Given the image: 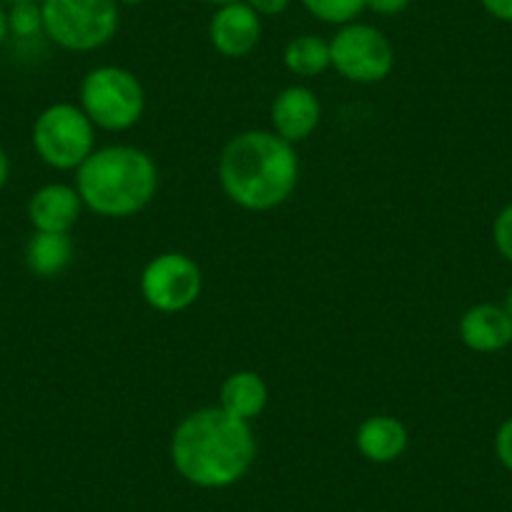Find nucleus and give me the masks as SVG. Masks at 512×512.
<instances>
[{
	"label": "nucleus",
	"mask_w": 512,
	"mask_h": 512,
	"mask_svg": "<svg viewBox=\"0 0 512 512\" xmlns=\"http://www.w3.org/2000/svg\"><path fill=\"white\" fill-rule=\"evenodd\" d=\"M171 465L189 485L224 490L244 480L256 460L251 422L221 407H201L176 425L169 445Z\"/></svg>",
	"instance_id": "1"
},
{
	"label": "nucleus",
	"mask_w": 512,
	"mask_h": 512,
	"mask_svg": "<svg viewBox=\"0 0 512 512\" xmlns=\"http://www.w3.org/2000/svg\"><path fill=\"white\" fill-rule=\"evenodd\" d=\"M219 184L231 204L246 211H272L299 184V156L294 144L274 131H244L219 156Z\"/></svg>",
	"instance_id": "2"
},
{
	"label": "nucleus",
	"mask_w": 512,
	"mask_h": 512,
	"mask_svg": "<svg viewBox=\"0 0 512 512\" xmlns=\"http://www.w3.org/2000/svg\"><path fill=\"white\" fill-rule=\"evenodd\" d=\"M159 189V169L146 151L116 144L96 149L76 171L83 206L103 219H128L144 211Z\"/></svg>",
	"instance_id": "3"
},
{
	"label": "nucleus",
	"mask_w": 512,
	"mask_h": 512,
	"mask_svg": "<svg viewBox=\"0 0 512 512\" xmlns=\"http://www.w3.org/2000/svg\"><path fill=\"white\" fill-rule=\"evenodd\" d=\"M43 33L56 46L88 53L111 43L118 31L116 0H41Z\"/></svg>",
	"instance_id": "4"
},
{
	"label": "nucleus",
	"mask_w": 512,
	"mask_h": 512,
	"mask_svg": "<svg viewBox=\"0 0 512 512\" xmlns=\"http://www.w3.org/2000/svg\"><path fill=\"white\" fill-rule=\"evenodd\" d=\"M78 106L101 131H128L144 116L146 91L128 68L98 66L83 78Z\"/></svg>",
	"instance_id": "5"
},
{
	"label": "nucleus",
	"mask_w": 512,
	"mask_h": 512,
	"mask_svg": "<svg viewBox=\"0 0 512 512\" xmlns=\"http://www.w3.org/2000/svg\"><path fill=\"white\" fill-rule=\"evenodd\" d=\"M33 149L56 171H78L96 151V126L76 103H53L33 123Z\"/></svg>",
	"instance_id": "6"
},
{
	"label": "nucleus",
	"mask_w": 512,
	"mask_h": 512,
	"mask_svg": "<svg viewBox=\"0 0 512 512\" xmlns=\"http://www.w3.org/2000/svg\"><path fill=\"white\" fill-rule=\"evenodd\" d=\"M332 68L352 83H379L395 68V48L382 31L364 23H347L329 41Z\"/></svg>",
	"instance_id": "7"
},
{
	"label": "nucleus",
	"mask_w": 512,
	"mask_h": 512,
	"mask_svg": "<svg viewBox=\"0 0 512 512\" xmlns=\"http://www.w3.org/2000/svg\"><path fill=\"white\" fill-rule=\"evenodd\" d=\"M204 289L199 264L181 251L154 256L141 272V297L161 314H179L194 307Z\"/></svg>",
	"instance_id": "8"
},
{
	"label": "nucleus",
	"mask_w": 512,
	"mask_h": 512,
	"mask_svg": "<svg viewBox=\"0 0 512 512\" xmlns=\"http://www.w3.org/2000/svg\"><path fill=\"white\" fill-rule=\"evenodd\" d=\"M211 46L226 58H244L262 41V16L244 0L219 6L209 23Z\"/></svg>",
	"instance_id": "9"
},
{
	"label": "nucleus",
	"mask_w": 512,
	"mask_h": 512,
	"mask_svg": "<svg viewBox=\"0 0 512 512\" xmlns=\"http://www.w3.org/2000/svg\"><path fill=\"white\" fill-rule=\"evenodd\" d=\"M322 121V103L307 86H289L274 98L272 128L289 144H302Z\"/></svg>",
	"instance_id": "10"
},
{
	"label": "nucleus",
	"mask_w": 512,
	"mask_h": 512,
	"mask_svg": "<svg viewBox=\"0 0 512 512\" xmlns=\"http://www.w3.org/2000/svg\"><path fill=\"white\" fill-rule=\"evenodd\" d=\"M86 209L78 196L76 186L68 184H46L28 199V221L33 231H48V234H71L73 226L81 219Z\"/></svg>",
	"instance_id": "11"
},
{
	"label": "nucleus",
	"mask_w": 512,
	"mask_h": 512,
	"mask_svg": "<svg viewBox=\"0 0 512 512\" xmlns=\"http://www.w3.org/2000/svg\"><path fill=\"white\" fill-rule=\"evenodd\" d=\"M460 339L472 352H500L512 344V319L500 304H475L462 314Z\"/></svg>",
	"instance_id": "12"
},
{
	"label": "nucleus",
	"mask_w": 512,
	"mask_h": 512,
	"mask_svg": "<svg viewBox=\"0 0 512 512\" xmlns=\"http://www.w3.org/2000/svg\"><path fill=\"white\" fill-rule=\"evenodd\" d=\"M354 445L364 460L374 462V465H387L405 455L407 445H410V432L397 417L374 415L357 427Z\"/></svg>",
	"instance_id": "13"
},
{
	"label": "nucleus",
	"mask_w": 512,
	"mask_h": 512,
	"mask_svg": "<svg viewBox=\"0 0 512 512\" xmlns=\"http://www.w3.org/2000/svg\"><path fill=\"white\" fill-rule=\"evenodd\" d=\"M269 402V387L262 374L239 369L224 379L219 390V407L239 420H256Z\"/></svg>",
	"instance_id": "14"
},
{
	"label": "nucleus",
	"mask_w": 512,
	"mask_h": 512,
	"mask_svg": "<svg viewBox=\"0 0 512 512\" xmlns=\"http://www.w3.org/2000/svg\"><path fill=\"white\" fill-rule=\"evenodd\" d=\"M26 267L38 279H56L71 267L73 241L71 234H48V231H33L23 251Z\"/></svg>",
	"instance_id": "15"
},
{
	"label": "nucleus",
	"mask_w": 512,
	"mask_h": 512,
	"mask_svg": "<svg viewBox=\"0 0 512 512\" xmlns=\"http://www.w3.org/2000/svg\"><path fill=\"white\" fill-rule=\"evenodd\" d=\"M284 66L299 78H317L332 68L329 43L319 36H299L284 48Z\"/></svg>",
	"instance_id": "16"
},
{
	"label": "nucleus",
	"mask_w": 512,
	"mask_h": 512,
	"mask_svg": "<svg viewBox=\"0 0 512 512\" xmlns=\"http://www.w3.org/2000/svg\"><path fill=\"white\" fill-rule=\"evenodd\" d=\"M302 6L312 13L317 21L332 23V26H347L364 11V0H302Z\"/></svg>",
	"instance_id": "17"
},
{
	"label": "nucleus",
	"mask_w": 512,
	"mask_h": 512,
	"mask_svg": "<svg viewBox=\"0 0 512 512\" xmlns=\"http://www.w3.org/2000/svg\"><path fill=\"white\" fill-rule=\"evenodd\" d=\"M8 28L16 38H33L43 33L41 3H13L8 11Z\"/></svg>",
	"instance_id": "18"
},
{
	"label": "nucleus",
	"mask_w": 512,
	"mask_h": 512,
	"mask_svg": "<svg viewBox=\"0 0 512 512\" xmlns=\"http://www.w3.org/2000/svg\"><path fill=\"white\" fill-rule=\"evenodd\" d=\"M492 241H495L502 259H507L512 264V204H507L497 214L495 224H492Z\"/></svg>",
	"instance_id": "19"
},
{
	"label": "nucleus",
	"mask_w": 512,
	"mask_h": 512,
	"mask_svg": "<svg viewBox=\"0 0 512 512\" xmlns=\"http://www.w3.org/2000/svg\"><path fill=\"white\" fill-rule=\"evenodd\" d=\"M495 452H497V460L502 462L507 472H512V417L505 420L500 425L495 435Z\"/></svg>",
	"instance_id": "20"
},
{
	"label": "nucleus",
	"mask_w": 512,
	"mask_h": 512,
	"mask_svg": "<svg viewBox=\"0 0 512 512\" xmlns=\"http://www.w3.org/2000/svg\"><path fill=\"white\" fill-rule=\"evenodd\" d=\"M412 0H364V8L379 13V16H397V13L407 11Z\"/></svg>",
	"instance_id": "21"
},
{
	"label": "nucleus",
	"mask_w": 512,
	"mask_h": 512,
	"mask_svg": "<svg viewBox=\"0 0 512 512\" xmlns=\"http://www.w3.org/2000/svg\"><path fill=\"white\" fill-rule=\"evenodd\" d=\"M246 6L254 8L259 16H282L292 6V0H246Z\"/></svg>",
	"instance_id": "22"
},
{
	"label": "nucleus",
	"mask_w": 512,
	"mask_h": 512,
	"mask_svg": "<svg viewBox=\"0 0 512 512\" xmlns=\"http://www.w3.org/2000/svg\"><path fill=\"white\" fill-rule=\"evenodd\" d=\"M482 8L497 21L512 23V0H480Z\"/></svg>",
	"instance_id": "23"
},
{
	"label": "nucleus",
	"mask_w": 512,
	"mask_h": 512,
	"mask_svg": "<svg viewBox=\"0 0 512 512\" xmlns=\"http://www.w3.org/2000/svg\"><path fill=\"white\" fill-rule=\"evenodd\" d=\"M8 179H11V159H8L6 149L0 146V191L6 189Z\"/></svg>",
	"instance_id": "24"
},
{
	"label": "nucleus",
	"mask_w": 512,
	"mask_h": 512,
	"mask_svg": "<svg viewBox=\"0 0 512 512\" xmlns=\"http://www.w3.org/2000/svg\"><path fill=\"white\" fill-rule=\"evenodd\" d=\"M8 36H11V28H8V11L3 8V3H0V48L8 41Z\"/></svg>",
	"instance_id": "25"
},
{
	"label": "nucleus",
	"mask_w": 512,
	"mask_h": 512,
	"mask_svg": "<svg viewBox=\"0 0 512 512\" xmlns=\"http://www.w3.org/2000/svg\"><path fill=\"white\" fill-rule=\"evenodd\" d=\"M500 307L505 309V314H507V317L512 319V287L507 289V292H505V299H502V304H500Z\"/></svg>",
	"instance_id": "26"
},
{
	"label": "nucleus",
	"mask_w": 512,
	"mask_h": 512,
	"mask_svg": "<svg viewBox=\"0 0 512 512\" xmlns=\"http://www.w3.org/2000/svg\"><path fill=\"white\" fill-rule=\"evenodd\" d=\"M206 3H214V6H229V3H239V0H206Z\"/></svg>",
	"instance_id": "27"
},
{
	"label": "nucleus",
	"mask_w": 512,
	"mask_h": 512,
	"mask_svg": "<svg viewBox=\"0 0 512 512\" xmlns=\"http://www.w3.org/2000/svg\"><path fill=\"white\" fill-rule=\"evenodd\" d=\"M116 3H123V6H139L144 0H116Z\"/></svg>",
	"instance_id": "28"
},
{
	"label": "nucleus",
	"mask_w": 512,
	"mask_h": 512,
	"mask_svg": "<svg viewBox=\"0 0 512 512\" xmlns=\"http://www.w3.org/2000/svg\"><path fill=\"white\" fill-rule=\"evenodd\" d=\"M0 3H41V0H0Z\"/></svg>",
	"instance_id": "29"
}]
</instances>
